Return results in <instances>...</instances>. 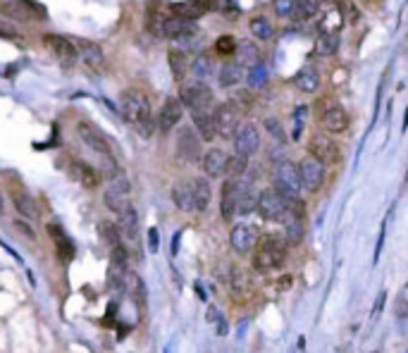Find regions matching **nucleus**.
<instances>
[{
  "label": "nucleus",
  "mask_w": 408,
  "mask_h": 353,
  "mask_svg": "<svg viewBox=\"0 0 408 353\" xmlns=\"http://www.w3.org/2000/svg\"><path fill=\"white\" fill-rule=\"evenodd\" d=\"M120 220H117V232L120 236H125L127 241H136L139 239V215H136L134 206L129 203L127 208L120 210Z\"/></svg>",
  "instance_id": "nucleus-23"
},
{
  "label": "nucleus",
  "mask_w": 408,
  "mask_h": 353,
  "mask_svg": "<svg viewBox=\"0 0 408 353\" xmlns=\"http://www.w3.org/2000/svg\"><path fill=\"white\" fill-rule=\"evenodd\" d=\"M167 60H169V70H172V77L177 81L184 79L187 72H189V60H187L184 53H182V51H169Z\"/></svg>",
  "instance_id": "nucleus-36"
},
{
  "label": "nucleus",
  "mask_w": 408,
  "mask_h": 353,
  "mask_svg": "<svg viewBox=\"0 0 408 353\" xmlns=\"http://www.w3.org/2000/svg\"><path fill=\"white\" fill-rule=\"evenodd\" d=\"M229 289H232L234 298H249L251 291H253V280H251L249 270L234 265L232 268V277H229Z\"/></svg>",
  "instance_id": "nucleus-24"
},
{
  "label": "nucleus",
  "mask_w": 408,
  "mask_h": 353,
  "mask_svg": "<svg viewBox=\"0 0 408 353\" xmlns=\"http://www.w3.org/2000/svg\"><path fill=\"white\" fill-rule=\"evenodd\" d=\"M12 203H15L17 213L26 217V220H36L38 217V210H36V203H33V199L26 191H22V189H12Z\"/></svg>",
  "instance_id": "nucleus-29"
},
{
  "label": "nucleus",
  "mask_w": 408,
  "mask_h": 353,
  "mask_svg": "<svg viewBox=\"0 0 408 353\" xmlns=\"http://www.w3.org/2000/svg\"><path fill=\"white\" fill-rule=\"evenodd\" d=\"M337 10H339V15H342L344 22H356V19L360 17L358 8L351 3V0H339V3H337Z\"/></svg>",
  "instance_id": "nucleus-46"
},
{
  "label": "nucleus",
  "mask_w": 408,
  "mask_h": 353,
  "mask_svg": "<svg viewBox=\"0 0 408 353\" xmlns=\"http://www.w3.org/2000/svg\"><path fill=\"white\" fill-rule=\"evenodd\" d=\"M77 46V58L84 60L86 67H91L93 72H103L105 70V56H103V48L93 41H79Z\"/></svg>",
  "instance_id": "nucleus-19"
},
{
  "label": "nucleus",
  "mask_w": 408,
  "mask_h": 353,
  "mask_svg": "<svg viewBox=\"0 0 408 353\" xmlns=\"http://www.w3.org/2000/svg\"><path fill=\"white\" fill-rule=\"evenodd\" d=\"M249 169V158L246 155H239V153H234V155H229L227 158V167H224V174H229V176H241L244 172Z\"/></svg>",
  "instance_id": "nucleus-41"
},
{
  "label": "nucleus",
  "mask_w": 408,
  "mask_h": 353,
  "mask_svg": "<svg viewBox=\"0 0 408 353\" xmlns=\"http://www.w3.org/2000/svg\"><path fill=\"white\" fill-rule=\"evenodd\" d=\"M3 12L17 22H43L48 19V12L36 0H10L3 5Z\"/></svg>",
  "instance_id": "nucleus-7"
},
{
  "label": "nucleus",
  "mask_w": 408,
  "mask_h": 353,
  "mask_svg": "<svg viewBox=\"0 0 408 353\" xmlns=\"http://www.w3.org/2000/svg\"><path fill=\"white\" fill-rule=\"evenodd\" d=\"M256 253H253V270L258 273H270L284 265L287 258V243L280 234H265L256 239Z\"/></svg>",
  "instance_id": "nucleus-2"
},
{
  "label": "nucleus",
  "mask_w": 408,
  "mask_h": 353,
  "mask_svg": "<svg viewBox=\"0 0 408 353\" xmlns=\"http://www.w3.org/2000/svg\"><path fill=\"white\" fill-rule=\"evenodd\" d=\"M305 112H308V107H305V105H298V107H296V112H294V122H296L294 139L301 137V127H303V117H305Z\"/></svg>",
  "instance_id": "nucleus-51"
},
{
  "label": "nucleus",
  "mask_w": 408,
  "mask_h": 353,
  "mask_svg": "<svg viewBox=\"0 0 408 353\" xmlns=\"http://www.w3.org/2000/svg\"><path fill=\"white\" fill-rule=\"evenodd\" d=\"M162 22H165L162 12L155 10L153 5H151V8H148V12H146V26H148V31H151L153 36H162Z\"/></svg>",
  "instance_id": "nucleus-44"
},
{
  "label": "nucleus",
  "mask_w": 408,
  "mask_h": 353,
  "mask_svg": "<svg viewBox=\"0 0 408 353\" xmlns=\"http://www.w3.org/2000/svg\"><path fill=\"white\" fill-rule=\"evenodd\" d=\"M177 155L184 162H196L201 158V137L194 132V127H179V137H177Z\"/></svg>",
  "instance_id": "nucleus-15"
},
{
  "label": "nucleus",
  "mask_w": 408,
  "mask_h": 353,
  "mask_svg": "<svg viewBox=\"0 0 408 353\" xmlns=\"http://www.w3.org/2000/svg\"><path fill=\"white\" fill-rule=\"evenodd\" d=\"M192 72H194V77L199 79V81H206V79H210L215 74V70H213V60H210L208 56H199L192 63Z\"/></svg>",
  "instance_id": "nucleus-40"
},
{
  "label": "nucleus",
  "mask_w": 408,
  "mask_h": 353,
  "mask_svg": "<svg viewBox=\"0 0 408 353\" xmlns=\"http://www.w3.org/2000/svg\"><path fill=\"white\" fill-rule=\"evenodd\" d=\"M294 86L303 93H315L318 88H320V74H318V70L313 65H305L296 72Z\"/></svg>",
  "instance_id": "nucleus-27"
},
{
  "label": "nucleus",
  "mask_w": 408,
  "mask_h": 353,
  "mask_svg": "<svg viewBox=\"0 0 408 353\" xmlns=\"http://www.w3.org/2000/svg\"><path fill=\"white\" fill-rule=\"evenodd\" d=\"M227 158L229 155L224 153L222 148H210V151H206V155L201 158L203 172H206L208 176H222L224 167H227Z\"/></svg>",
  "instance_id": "nucleus-25"
},
{
  "label": "nucleus",
  "mask_w": 408,
  "mask_h": 353,
  "mask_svg": "<svg viewBox=\"0 0 408 353\" xmlns=\"http://www.w3.org/2000/svg\"><path fill=\"white\" fill-rule=\"evenodd\" d=\"M308 155H313V158L320 160L323 165L328 167V165H337V162L342 160V148H339L328 134H313L308 141Z\"/></svg>",
  "instance_id": "nucleus-8"
},
{
  "label": "nucleus",
  "mask_w": 408,
  "mask_h": 353,
  "mask_svg": "<svg viewBox=\"0 0 408 353\" xmlns=\"http://www.w3.org/2000/svg\"><path fill=\"white\" fill-rule=\"evenodd\" d=\"M234 51H236V38L234 36H220L215 41L217 56H232Z\"/></svg>",
  "instance_id": "nucleus-47"
},
{
  "label": "nucleus",
  "mask_w": 408,
  "mask_h": 353,
  "mask_svg": "<svg viewBox=\"0 0 408 353\" xmlns=\"http://www.w3.org/2000/svg\"><path fill=\"white\" fill-rule=\"evenodd\" d=\"M256 208L265 222H284L289 215V199H284L277 189H263L256 199Z\"/></svg>",
  "instance_id": "nucleus-4"
},
{
  "label": "nucleus",
  "mask_w": 408,
  "mask_h": 353,
  "mask_svg": "<svg viewBox=\"0 0 408 353\" xmlns=\"http://www.w3.org/2000/svg\"><path fill=\"white\" fill-rule=\"evenodd\" d=\"M77 134H79V139L84 141V146L91 148L93 153L110 155V144H108V137L100 132L96 125H93V122H79Z\"/></svg>",
  "instance_id": "nucleus-16"
},
{
  "label": "nucleus",
  "mask_w": 408,
  "mask_h": 353,
  "mask_svg": "<svg viewBox=\"0 0 408 353\" xmlns=\"http://www.w3.org/2000/svg\"><path fill=\"white\" fill-rule=\"evenodd\" d=\"M229 103H232L236 110H239V115H241V112H249L251 110V105H253V98H251L249 91H236L234 98L229 100Z\"/></svg>",
  "instance_id": "nucleus-48"
},
{
  "label": "nucleus",
  "mask_w": 408,
  "mask_h": 353,
  "mask_svg": "<svg viewBox=\"0 0 408 353\" xmlns=\"http://www.w3.org/2000/svg\"><path fill=\"white\" fill-rule=\"evenodd\" d=\"M232 139H234V151L239 155L251 158V155L261 151V134H258L256 125H251V122H244V125L236 127Z\"/></svg>",
  "instance_id": "nucleus-14"
},
{
  "label": "nucleus",
  "mask_w": 408,
  "mask_h": 353,
  "mask_svg": "<svg viewBox=\"0 0 408 353\" xmlns=\"http://www.w3.org/2000/svg\"><path fill=\"white\" fill-rule=\"evenodd\" d=\"M192 184V194H194V210H208L210 201H213V186H210V181L206 176H196V179L189 181Z\"/></svg>",
  "instance_id": "nucleus-26"
},
{
  "label": "nucleus",
  "mask_w": 408,
  "mask_h": 353,
  "mask_svg": "<svg viewBox=\"0 0 408 353\" xmlns=\"http://www.w3.org/2000/svg\"><path fill=\"white\" fill-rule=\"evenodd\" d=\"M3 210H5V201H3V196H0V215H3Z\"/></svg>",
  "instance_id": "nucleus-55"
},
{
  "label": "nucleus",
  "mask_w": 408,
  "mask_h": 353,
  "mask_svg": "<svg viewBox=\"0 0 408 353\" xmlns=\"http://www.w3.org/2000/svg\"><path fill=\"white\" fill-rule=\"evenodd\" d=\"M74 172H77V179L86 189H96L98 186V174L91 165H86V162H74Z\"/></svg>",
  "instance_id": "nucleus-37"
},
{
  "label": "nucleus",
  "mask_w": 408,
  "mask_h": 353,
  "mask_svg": "<svg viewBox=\"0 0 408 353\" xmlns=\"http://www.w3.org/2000/svg\"><path fill=\"white\" fill-rule=\"evenodd\" d=\"M48 234L53 236V241H56V248H58V255H60V260H72L74 258V243L70 236L65 234V229L60 227V225H48Z\"/></svg>",
  "instance_id": "nucleus-28"
},
{
  "label": "nucleus",
  "mask_w": 408,
  "mask_h": 353,
  "mask_svg": "<svg viewBox=\"0 0 408 353\" xmlns=\"http://www.w3.org/2000/svg\"><path fill=\"white\" fill-rule=\"evenodd\" d=\"M344 24L342 15H339L337 8H330L325 12V17L320 19V31H339V26Z\"/></svg>",
  "instance_id": "nucleus-45"
},
{
  "label": "nucleus",
  "mask_w": 408,
  "mask_h": 353,
  "mask_svg": "<svg viewBox=\"0 0 408 353\" xmlns=\"http://www.w3.org/2000/svg\"><path fill=\"white\" fill-rule=\"evenodd\" d=\"M129 191H132V186H129L127 176L125 174H113L110 181H108V189H105V206L113 210V213H120L122 208L129 206Z\"/></svg>",
  "instance_id": "nucleus-12"
},
{
  "label": "nucleus",
  "mask_w": 408,
  "mask_h": 353,
  "mask_svg": "<svg viewBox=\"0 0 408 353\" xmlns=\"http://www.w3.org/2000/svg\"><path fill=\"white\" fill-rule=\"evenodd\" d=\"M125 277H127V253L122 246H115L110 258V273H108L110 289H125Z\"/></svg>",
  "instance_id": "nucleus-21"
},
{
  "label": "nucleus",
  "mask_w": 408,
  "mask_h": 353,
  "mask_svg": "<svg viewBox=\"0 0 408 353\" xmlns=\"http://www.w3.org/2000/svg\"><path fill=\"white\" fill-rule=\"evenodd\" d=\"M385 296H387V294H380V298H377V303H375V313H372L375 317L380 315V310H382V305H385Z\"/></svg>",
  "instance_id": "nucleus-54"
},
{
  "label": "nucleus",
  "mask_w": 408,
  "mask_h": 353,
  "mask_svg": "<svg viewBox=\"0 0 408 353\" xmlns=\"http://www.w3.org/2000/svg\"><path fill=\"white\" fill-rule=\"evenodd\" d=\"M253 208H256V194L251 191L249 184H244L241 194H239V201H236V215H249Z\"/></svg>",
  "instance_id": "nucleus-43"
},
{
  "label": "nucleus",
  "mask_w": 408,
  "mask_h": 353,
  "mask_svg": "<svg viewBox=\"0 0 408 353\" xmlns=\"http://www.w3.org/2000/svg\"><path fill=\"white\" fill-rule=\"evenodd\" d=\"M275 186L284 199L298 201L303 186H301V176H298V167L291 160H282L275 169Z\"/></svg>",
  "instance_id": "nucleus-6"
},
{
  "label": "nucleus",
  "mask_w": 408,
  "mask_h": 353,
  "mask_svg": "<svg viewBox=\"0 0 408 353\" xmlns=\"http://www.w3.org/2000/svg\"><path fill=\"white\" fill-rule=\"evenodd\" d=\"M365 3H372V0H365Z\"/></svg>",
  "instance_id": "nucleus-56"
},
{
  "label": "nucleus",
  "mask_w": 408,
  "mask_h": 353,
  "mask_svg": "<svg viewBox=\"0 0 408 353\" xmlns=\"http://www.w3.org/2000/svg\"><path fill=\"white\" fill-rule=\"evenodd\" d=\"M196 31H199V26H196L194 19H184V17H165V22H162V36L172 38V41H187V38H194Z\"/></svg>",
  "instance_id": "nucleus-18"
},
{
  "label": "nucleus",
  "mask_w": 408,
  "mask_h": 353,
  "mask_svg": "<svg viewBox=\"0 0 408 353\" xmlns=\"http://www.w3.org/2000/svg\"><path fill=\"white\" fill-rule=\"evenodd\" d=\"M194 129L199 132V137L203 141H213L215 139V125H213V110L206 112H192Z\"/></svg>",
  "instance_id": "nucleus-33"
},
{
  "label": "nucleus",
  "mask_w": 408,
  "mask_h": 353,
  "mask_svg": "<svg viewBox=\"0 0 408 353\" xmlns=\"http://www.w3.org/2000/svg\"><path fill=\"white\" fill-rule=\"evenodd\" d=\"M249 29L258 41H270L272 36H275V29H272L270 19H265V17H253L249 24Z\"/></svg>",
  "instance_id": "nucleus-38"
},
{
  "label": "nucleus",
  "mask_w": 408,
  "mask_h": 353,
  "mask_svg": "<svg viewBox=\"0 0 408 353\" xmlns=\"http://www.w3.org/2000/svg\"><path fill=\"white\" fill-rule=\"evenodd\" d=\"M179 100L187 110L192 112H206L215 107V93L206 81H192V84H184L179 91Z\"/></svg>",
  "instance_id": "nucleus-3"
},
{
  "label": "nucleus",
  "mask_w": 408,
  "mask_h": 353,
  "mask_svg": "<svg viewBox=\"0 0 408 353\" xmlns=\"http://www.w3.org/2000/svg\"><path fill=\"white\" fill-rule=\"evenodd\" d=\"M182 117H184V105H182V100L177 96H169L165 98V103L160 105V112L158 117H155L153 127L158 129L160 134H169L174 127L182 125Z\"/></svg>",
  "instance_id": "nucleus-9"
},
{
  "label": "nucleus",
  "mask_w": 408,
  "mask_h": 353,
  "mask_svg": "<svg viewBox=\"0 0 408 353\" xmlns=\"http://www.w3.org/2000/svg\"><path fill=\"white\" fill-rule=\"evenodd\" d=\"M275 8H277V15L289 17V0H275Z\"/></svg>",
  "instance_id": "nucleus-52"
},
{
  "label": "nucleus",
  "mask_w": 408,
  "mask_h": 353,
  "mask_svg": "<svg viewBox=\"0 0 408 353\" xmlns=\"http://www.w3.org/2000/svg\"><path fill=\"white\" fill-rule=\"evenodd\" d=\"M258 239V232L253 225H236L232 227V232H229V243H232V248L236 253H249L251 248H253V243Z\"/></svg>",
  "instance_id": "nucleus-20"
},
{
  "label": "nucleus",
  "mask_w": 408,
  "mask_h": 353,
  "mask_svg": "<svg viewBox=\"0 0 408 353\" xmlns=\"http://www.w3.org/2000/svg\"><path fill=\"white\" fill-rule=\"evenodd\" d=\"M246 181H241L239 176H229L227 181L222 184V194H220V210L224 220H232L236 215V201H239V194Z\"/></svg>",
  "instance_id": "nucleus-17"
},
{
  "label": "nucleus",
  "mask_w": 408,
  "mask_h": 353,
  "mask_svg": "<svg viewBox=\"0 0 408 353\" xmlns=\"http://www.w3.org/2000/svg\"><path fill=\"white\" fill-rule=\"evenodd\" d=\"M323 0H289V15L294 19H310L320 12Z\"/></svg>",
  "instance_id": "nucleus-30"
},
{
  "label": "nucleus",
  "mask_w": 408,
  "mask_h": 353,
  "mask_svg": "<svg viewBox=\"0 0 408 353\" xmlns=\"http://www.w3.org/2000/svg\"><path fill=\"white\" fill-rule=\"evenodd\" d=\"M284 222H287V227H284V243L287 246H296V243H301L303 239V222H301V215H291V210H289V215L284 217Z\"/></svg>",
  "instance_id": "nucleus-31"
},
{
  "label": "nucleus",
  "mask_w": 408,
  "mask_h": 353,
  "mask_svg": "<svg viewBox=\"0 0 408 353\" xmlns=\"http://www.w3.org/2000/svg\"><path fill=\"white\" fill-rule=\"evenodd\" d=\"M318 120H320L325 132L330 134H344L349 129V115L332 98H323L318 103Z\"/></svg>",
  "instance_id": "nucleus-5"
},
{
  "label": "nucleus",
  "mask_w": 408,
  "mask_h": 353,
  "mask_svg": "<svg viewBox=\"0 0 408 353\" xmlns=\"http://www.w3.org/2000/svg\"><path fill=\"white\" fill-rule=\"evenodd\" d=\"M298 176H301V186L305 191L315 194L320 191V186L325 184V167L320 160H315L313 155H305V158L298 162Z\"/></svg>",
  "instance_id": "nucleus-10"
},
{
  "label": "nucleus",
  "mask_w": 408,
  "mask_h": 353,
  "mask_svg": "<svg viewBox=\"0 0 408 353\" xmlns=\"http://www.w3.org/2000/svg\"><path fill=\"white\" fill-rule=\"evenodd\" d=\"M339 51V33L337 31H320L315 38V56L330 58Z\"/></svg>",
  "instance_id": "nucleus-32"
},
{
  "label": "nucleus",
  "mask_w": 408,
  "mask_h": 353,
  "mask_svg": "<svg viewBox=\"0 0 408 353\" xmlns=\"http://www.w3.org/2000/svg\"><path fill=\"white\" fill-rule=\"evenodd\" d=\"M217 79H220V86L222 88H234L239 86V81L244 79V67L239 63H227L220 67V74H217Z\"/></svg>",
  "instance_id": "nucleus-34"
},
{
  "label": "nucleus",
  "mask_w": 408,
  "mask_h": 353,
  "mask_svg": "<svg viewBox=\"0 0 408 353\" xmlns=\"http://www.w3.org/2000/svg\"><path fill=\"white\" fill-rule=\"evenodd\" d=\"M172 201L174 206L184 213H192L194 210V194H192V184L189 181H179L174 189H172Z\"/></svg>",
  "instance_id": "nucleus-35"
},
{
  "label": "nucleus",
  "mask_w": 408,
  "mask_h": 353,
  "mask_svg": "<svg viewBox=\"0 0 408 353\" xmlns=\"http://www.w3.org/2000/svg\"><path fill=\"white\" fill-rule=\"evenodd\" d=\"M234 53H239L236 56V63H239L241 67H251L258 60V46L253 43V41H241L239 43V48H236Z\"/></svg>",
  "instance_id": "nucleus-39"
},
{
  "label": "nucleus",
  "mask_w": 408,
  "mask_h": 353,
  "mask_svg": "<svg viewBox=\"0 0 408 353\" xmlns=\"http://www.w3.org/2000/svg\"><path fill=\"white\" fill-rule=\"evenodd\" d=\"M120 110L122 117H125L136 134H141L144 139H148L153 134V112H151V103L141 91L136 88H127L120 96Z\"/></svg>",
  "instance_id": "nucleus-1"
},
{
  "label": "nucleus",
  "mask_w": 408,
  "mask_h": 353,
  "mask_svg": "<svg viewBox=\"0 0 408 353\" xmlns=\"http://www.w3.org/2000/svg\"><path fill=\"white\" fill-rule=\"evenodd\" d=\"M265 129H268V134L277 141V144H280V146L284 144V129H282L280 122L272 120V117H268V120H265Z\"/></svg>",
  "instance_id": "nucleus-50"
},
{
  "label": "nucleus",
  "mask_w": 408,
  "mask_h": 353,
  "mask_svg": "<svg viewBox=\"0 0 408 353\" xmlns=\"http://www.w3.org/2000/svg\"><path fill=\"white\" fill-rule=\"evenodd\" d=\"M169 10H172L177 17L199 19L213 10V0H184V3H172L169 5Z\"/></svg>",
  "instance_id": "nucleus-22"
},
{
  "label": "nucleus",
  "mask_w": 408,
  "mask_h": 353,
  "mask_svg": "<svg viewBox=\"0 0 408 353\" xmlns=\"http://www.w3.org/2000/svg\"><path fill=\"white\" fill-rule=\"evenodd\" d=\"M213 125H215V134L222 139H232L236 127H239V110L229 103H220L213 107Z\"/></svg>",
  "instance_id": "nucleus-11"
},
{
  "label": "nucleus",
  "mask_w": 408,
  "mask_h": 353,
  "mask_svg": "<svg viewBox=\"0 0 408 353\" xmlns=\"http://www.w3.org/2000/svg\"><path fill=\"white\" fill-rule=\"evenodd\" d=\"M246 81H249L251 88H263L265 84H268V70H265V65H261V63L251 65V70L246 74Z\"/></svg>",
  "instance_id": "nucleus-42"
},
{
  "label": "nucleus",
  "mask_w": 408,
  "mask_h": 353,
  "mask_svg": "<svg viewBox=\"0 0 408 353\" xmlns=\"http://www.w3.org/2000/svg\"><path fill=\"white\" fill-rule=\"evenodd\" d=\"M100 234H103V239L110 243V248L120 246V232H117V225H110V222H103L100 225Z\"/></svg>",
  "instance_id": "nucleus-49"
},
{
  "label": "nucleus",
  "mask_w": 408,
  "mask_h": 353,
  "mask_svg": "<svg viewBox=\"0 0 408 353\" xmlns=\"http://www.w3.org/2000/svg\"><path fill=\"white\" fill-rule=\"evenodd\" d=\"M43 43H46V48L56 56L60 65L67 67V70L74 67V63H77V46H74L70 38L60 36V33H46Z\"/></svg>",
  "instance_id": "nucleus-13"
},
{
  "label": "nucleus",
  "mask_w": 408,
  "mask_h": 353,
  "mask_svg": "<svg viewBox=\"0 0 408 353\" xmlns=\"http://www.w3.org/2000/svg\"><path fill=\"white\" fill-rule=\"evenodd\" d=\"M148 241H151V251H158V229H151V232H148Z\"/></svg>",
  "instance_id": "nucleus-53"
}]
</instances>
